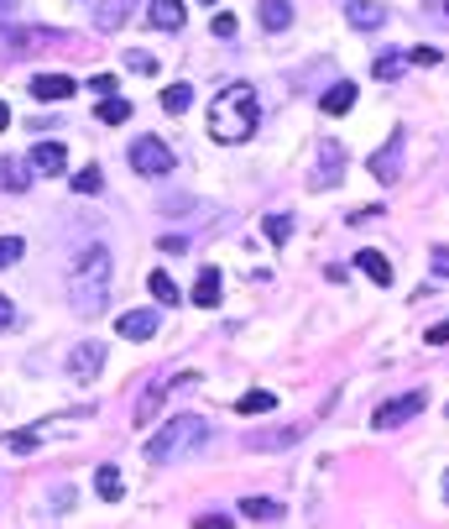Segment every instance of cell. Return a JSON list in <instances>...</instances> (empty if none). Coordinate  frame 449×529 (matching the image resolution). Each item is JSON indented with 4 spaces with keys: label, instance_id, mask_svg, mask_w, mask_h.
I'll return each instance as SVG.
<instances>
[{
    "label": "cell",
    "instance_id": "cell-27",
    "mask_svg": "<svg viewBox=\"0 0 449 529\" xmlns=\"http://www.w3.org/2000/svg\"><path fill=\"white\" fill-rule=\"evenodd\" d=\"M188 105H194V90H188V84H173V90H162V110H168V116H183Z\"/></svg>",
    "mask_w": 449,
    "mask_h": 529
},
{
    "label": "cell",
    "instance_id": "cell-40",
    "mask_svg": "<svg viewBox=\"0 0 449 529\" xmlns=\"http://www.w3.org/2000/svg\"><path fill=\"white\" fill-rule=\"evenodd\" d=\"M214 31H220V37H236V16H230V11H220V16H214Z\"/></svg>",
    "mask_w": 449,
    "mask_h": 529
},
{
    "label": "cell",
    "instance_id": "cell-8",
    "mask_svg": "<svg viewBox=\"0 0 449 529\" xmlns=\"http://www.w3.org/2000/svg\"><path fill=\"white\" fill-rule=\"evenodd\" d=\"M168 393H173V377H168V373H151L147 388L136 393V409H131V414H136V425H151V419L162 414V399H168Z\"/></svg>",
    "mask_w": 449,
    "mask_h": 529
},
{
    "label": "cell",
    "instance_id": "cell-41",
    "mask_svg": "<svg viewBox=\"0 0 449 529\" xmlns=\"http://www.w3.org/2000/svg\"><path fill=\"white\" fill-rule=\"evenodd\" d=\"M11 320H16V304H11V299L0 294V331H11Z\"/></svg>",
    "mask_w": 449,
    "mask_h": 529
},
{
    "label": "cell",
    "instance_id": "cell-18",
    "mask_svg": "<svg viewBox=\"0 0 449 529\" xmlns=\"http://www.w3.org/2000/svg\"><path fill=\"white\" fill-rule=\"evenodd\" d=\"M131 5H136V0H99L94 27H99V31H120V27H125V16H131Z\"/></svg>",
    "mask_w": 449,
    "mask_h": 529
},
{
    "label": "cell",
    "instance_id": "cell-22",
    "mask_svg": "<svg viewBox=\"0 0 449 529\" xmlns=\"http://www.w3.org/2000/svg\"><path fill=\"white\" fill-rule=\"evenodd\" d=\"M194 304H199V310H214V304H220V273H214V268H199V283H194Z\"/></svg>",
    "mask_w": 449,
    "mask_h": 529
},
{
    "label": "cell",
    "instance_id": "cell-29",
    "mask_svg": "<svg viewBox=\"0 0 449 529\" xmlns=\"http://www.w3.org/2000/svg\"><path fill=\"white\" fill-rule=\"evenodd\" d=\"M402 68H408V58H402V53H382V58L371 63V74H376V79H397V74H402Z\"/></svg>",
    "mask_w": 449,
    "mask_h": 529
},
{
    "label": "cell",
    "instance_id": "cell-43",
    "mask_svg": "<svg viewBox=\"0 0 449 529\" xmlns=\"http://www.w3.org/2000/svg\"><path fill=\"white\" fill-rule=\"evenodd\" d=\"M11 11H16V0H0V22H5V16H11Z\"/></svg>",
    "mask_w": 449,
    "mask_h": 529
},
{
    "label": "cell",
    "instance_id": "cell-44",
    "mask_svg": "<svg viewBox=\"0 0 449 529\" xmlns=\"http://www.w3.org/2000/svg\"><path fill=\"white\" fill-rule=\"evenodd\" d=\"M5 126H11V110H5V105H0V131H5Z\"/></svg>",
    "mask_w": 449,
    "mask_h": 529
},
{
    "label": "cell",
    "instance_id": "cell-34",
    "mask_svg": "<svg viewBox=\"0 0 449 529\" xmlns=\"http://www.w3.org/2000/svg\"><path fill=\"white\" fill-rule=\"evenodd\" d=\"M423 341H428V346H449V320L428 325V331H423Z\"/></svg>",
    "mask_w": 449,
    "mask_h": 529
},
{
    "label": "cell",
    "instance_id": "cell-33",
    "mask_svg": "<svg viewBox=\"0 0 449 529\" xmlns=\"http://www.w3.org/2000/svg\"><path fill=\"white\" fill-rule=\"evenodd\" d=\"M125 68H136V74H157V58H151V53H131V48H125Z\"/></svg>",
    "mask_w": 449,
    "mask_h": 529
},
{
    "label": "cell",
    "instance_id": "cell-35",
    "mask_svg": "<svg viewBox=\"0 0 449 529\" xmlns=\"http://www.w3.org/2000/svg\"><path fill=\"white\" fill-rule=\"evenodd\" d=\"M402 58H408V63H423V68H428V63H439V53H434V48H408Z\"/></svg>",
    "mask_w": 449,
    "mask_h": 529
},
{
    "label": "cell",
    "instance_id": "cell-28",
    "mask_svg": "<svg viewBox=\"0 0 449 529\" xmlns=\"http://www.w3.org/2000/svg\"><path fill=\"white\" fill-rule=\"evenodd\" d=\"M147 288H151V299H157V304H178V283L168 278V273H151Z\"/></svg>",
    "mask_w": 449,
    "mask_h": 529
},
{
    "label": "cell",
    "instance_id": "cell-31",
    "mask_svg": "<svg viewBox=\"0 0 449 529\" xmlns=\"http://www.w3.org/2000/svg\"><path fill=\"white\" fill-rule=\"evenodd\" d=\"M267 236L277 242V247H282V242L293 236V216H288V210H277V216H267Z\"/></svg>",
    "mask_w": 449,
    "mask_h": 529
},
{
    "label": "cell",
    "instance_id": "cell-6",
    "mask_svg": "<svg viewBox=\"0 0 449 529\" xmlns=\"http://www.w3.org/2000/svg\"><path fill=\"white\" fill-rule=\"evenodd\" d=\"M423 404H428V393H423V388H413V393H397V399H387V404H376L371 425H376V430H397V425L419 419Z\"/></svg>",
    "mask_w": 449,
    "mask_h": 529
},
{
    "label": "cell",
    "instance_id": "cell-23",
    "mask_svg": "<svg viewBox=\"0 0 449 529\" xmlns=\"http://www.w3.org/2000/svg\"><path fill=\"white\" fill-rule=\"evenodd\" d=\"M94 488H99V498H105V503H116L120 493H125V482H120V467H116V462H105V467L94 472Z\"/></svg>",
    "mask_w": 449,
    "mask_h": 529
},
{
    "label": "cell",
    "instance_id": "cell-2",
    "mask_svg": "<svg viewBox=\"0 0 449 529\" xmlns=\"http://www.w3.org/2000/svg\"><path fill=\"white\" fill-rule=\"evenodd\" d=\"M68 304L73 314H105L110 304V247H90L79 251V262H73V273H68Z\"/></svg>",
    "mask_w": 449,
    "mask_h": 529
},
{
    "label": "cell",
    "instance_id": "cell-9",
    "mask_svg": "<svg viewBox=\"0 0 449 529\" xmlns=\"http://www.w3.org/2000/svg\"><path fill=\"white\" fill-rule=\"evenodd\" d=\"M99 367H105V341H79L68 351V377L73 383H94Z\"/></svg>",
    "mask_w": 449,
    "mask_h": 529
},
{
    "label": "cell",
    "instance_id": "cell-4",
    "mask_svg": "<svg viewBox=\"0 0 449 529\" xmlns=\"http://www.w3.org/2000/svg\"><path fill=\"white\" fill-rule=\"evenodd\" d=\"M131 173L142 179H168L173 173V147L162 137H136L131 142Z\"/></svg>",
    "mask_w": 449,
    "mask_h": 529
},
{
    "label": "cell",
    "instance_id": "cell-25",
    "mask_svg": "<svg viewBox=\"0 0 449 529\" xmlns=\"http://www.w3.org/2000/svg\"><path fill=\"white\" fill-rule=\"evenodd\" d=\"M267 409H277V393H272V388H251V393L236 399V414H267Z\"/></svg>",
    "mask_w": 449,
    "mask_h": 529
},
{
    "label": "cell",
    "instance_id": "cell-32",
    "mask_svg": "<svg viewBox=\"0 0 449 529\" xmlns=\"http://www.w3.org/2000/svg\"><path fill=\"white\" fill-rule=\"evenodd\" d=\"M22 251H27V247H22V236H0V268H11Z\"/></svg>",
    "mask_w": 449,
    "mask_h": 529
},
{
    "label": "cell",
    "instance_id": "cell-5",
    "mask_svg": "<svg viewBox=\"0 0 449 529\" xmlns=\"http://www.w3.org/2000/svg\"><path fill=\"white\" fill-rule=\"evenodd\" d=\"M47 42H63V31H47V27H11L0 22V58H31L37 48Z\"/></svg>",
    "mask_w": 449,
    "mask_h": 529
},
{
    "label": "cell",
    "instance_id": "cell-37",
    "mask_svg": "<svg viewBox=\"0 0 449 529\" xmlns=\"http://www.w3.org/2000/svg\"><path fill=\"white\" fill-rule=\"evenodd\" d=\"M194 529H230V519H225V514H199Z\"/></svg>",
    "mask_w": 449,
    "mask_h": 529
},
{
    "label": "cell",
    "instance_id": "cell-13",
    "mask_svg": "<svg viewBox=\"0 0 449 529\" xmlns=\"http://www.w3.org/2000/svg\"><path fill=\"white\" fill-rule=\"evenodd\" d=\"M303 440V425H288V430H251L246 436V451H277V445H293Z\"/></svg>",
    "mask_w": 449,
    "mask_h": 529
},
{
    "label": "cell",
    "instance_id": "cell-20",
    "mask_svg": "<svg viewBox=\"0 0 449 529\" xmlns=\"http://www.w3.org/2000/svg\"><path fill=\"white\" fill-rule=\"evenodd\" d=\"M0 189H11V194H27V189H31L27 163H16V157H0Z\"/></svg>",
    "mask_w": 449,
    "mask_h": 529
},
{
    "label": "cell",
    "instance_id": "cell-46",
    "mask_svg": "<svg viewBox=\"0 0 449 529\" xmlns=\"http://www.w3.org/2000/svg\"><path fill=\"white\" fill-rule=\"evenodd\" d=\"M204 5H220V0H204Z\"/></svg>",
    "mask_w": 449,
    "mask_h": 529
},
{
    "label": "cell",
    "instance_id": "cell-1",
    "mask_svg": "<svg viewBox=\"0 0 449 529\" xmlns=\"http://www.w3.org/2000/svg\"><path fill=\"white\" fill-rule=\"evenodd\" d=\"M256 126H262V100H256V90H251L246 79H236V84H225V90L214 94V105H210V137L214 142L236 147L246 137H256Z\"/></svg>",
    "mask_w": 449,
    "mask_h": 529
},
{
    "label": "cell",
    "instance_id": "cell-12",
    "mask_svg": "<svg viewBox=\"0 0 449 529\" xmlns=\"http://www.w3.org/2000/svg\"><path fill=\"white\" fill-rule=\"evenodd\" d=\"M345 22L356 31H376V27H387V5H376V0H350V5H345Z\"/></svg>",
    "mask_w": 449,
    "mask_h": 529
},
{
    "label": "cell",
    "instance_id": "cell-47",
    "mask_svg": "<svg viewBox=\"0 0 449 529\" xmlns=\"http://www.w3.org/2000/svg\"><path fill=\"white\" fill-rule=\"evenodd\" d=\"M445 414H449V409H445Z\"/></svg>",
    "mask_w": 449,
    "mask_h": 529
},
{
    "label": "cell",
    "instance_id": "cell-7",
    "mask_svg": "<svg viewBox=\"0 0 449 529\" xmlns=\"http://www.w3.org/2000/svg\"><path fill=\"white\" fill-rule=\"evenodd\" d=\"M402 153H408V131H392L387 147L371 153V179H376V184H397V179H402Z\"/></svg>",
    "mask_w": 449,
    "mask_h": 529
},
{
    "label": "cell",
    "instance_id": "cell-17",
    "mask_svg": "<svg viewBox=\"0 0 449 529\" xmlns=\"http://www.w3.org/2000/svg\"><path fill=\"white\" fill-rule=\"evenodd\" d=\"M73 90H79V84H73L68 74H37V79H31V94H37V100H68Z\"/></svg>",
    "mask_w": 449,
    "mask_h": 529
},
{
    "label": "cell",
    "instance_id": "cell-3",
    "mask_svg": "<svg viewBox=\"0 0 449 529\" xmlns=\"http://www.w3.org/2000/svg\"><path fill=\"white\" fill-rule=\"evenodd\" d=\"M210 436H214L210 419H199V414H173V419L147 440V462H151V467L188 462V456H199V451L210 445Z\"/></svg>",
    "mask_w": 449,
    "mask_h": 529
},
{
    "label": "cell",
    "instance_id": "cell-21",
    "mask_svg": "<svg viewBox=\"0 0 449 529\" xmlns=\"http://www.w3.org/2000/svg\"><path fill=\"white\" fill-rule=\"evenodd\" d=\"M262 27L267 31H288L293 27V0H262Z\"/></svg>",
    "mask_w": 449,
    "mask_h": 529
},
{
    "label": "cell",
    "instance_id": "cell-45",
    "mask_svg": "<svg viewBox=\"0 0 449 529\" xmlns=\"http://www.w3.org/2000/svg\"><path fill=\"white\" fill-rule=\"evenodd\" d=\"M445 498H449V472H445Z\"/></svg>",
    "mask_w": 449,
    "mask_h": 529
},
{
    "label": "cell",
    "instance_id": "cell-36",
    "mask_svg": "<svg viewBox=\"0 0 449 529\" xmlns=\"http://www.w3.org/2000/svg\"><path fill=\"white\" fill-rule=\"evenodd\" d=\"M428 268H434L439 278H449V247H434V257H428Z\"/></svg>",
    "mask_w": 449,
    "mask_h": 529
},
{
    "label": "cell",
    "instance_id": "cell-15",
    "mask_svg": "<svg viewBox=\"0 0 449 529\" xmlns=\"http://www.w3.org/2000/svg\"><path fill=\"white\" fill-rule=\"evenodd\" d=\"M183 16H188V11H183V0H151V11H147V22L157 31H178Z\"/></svg>",
    "mask_w": 449,
    "mask_h": 529
},
{
    "label": "cell",
    "instance_id": "cell-16",
    "mask_svg": "<svg viewBox=\"0 0 449 529\" xmlns=\"http://www.w3.org/2000/svg\"><path fill=\"white\" fill-rule=\"evenodd\" d=\"M350 105H356V84H350V79H340V84H330V90L319 94V110H324V116H345Z\"/></svg>",
    "mask_w": 449,
    "mask_h": 529
},
{
    "label": "cell",
    "instance_id": "cell-39",
    "mask_svg": "<svg viewBox=\"0 0 449 529\" xmlns=\"http://www.w3.org/2000/svg\"><path fill=\"white\" fill-rule=\"evenodd\" d=\"M5 445H11V451H31V445H37V436H31V430H16Z\"/></svg>",
    "mask_w": 449,
    "mask_h": 529
},
{
    "label": "cell",
    "instance_id": "cell-10",
    "mask_svg": "<svg viewBox=\"0 0 449 529\" xmlns=\"http://www.w3.org/2000/svg\"><path fill=\"white\" fill-rule=\"evenodd\" d=\"M340 173H345V153H340V142H319V168H314L308 189H334L340 184Z\"/></svg>",
    "mask_w": 449,
    "mask_h": 529
},
{
    "label": "cell",
    "instance_id": "cell-42",
    "mask_svg": "<svg viewBox=\"0 0 449 529\" xmlns=\"http://www.w3.org/2000/svg\"><path fill=\"white\" fill-rule=\"evenodd\" d=\"M423 5H428V11H434V16L449 27V0H423Z\"/></svg>",
    "mask_w": 449,
    "mask_h": 529
},
{
    "label": "cell",
    "instance_id": "cell-38",
    "mask_svg": "<svg viewBox=\"0 0 449 529\" xmlns=\"http://www.w3.org/2000/svg\"><path fill=\"white\" fill-rule=\"evenodd\" d=\"M90 90L99 94V100H105V94H116V79H110V74H94V79H90Z\"/></svg>",
    "mask_w": 449,
    "mask_h": 529
},
{
    "label": "cell",
    "instance_id": "cell-14",
    "mask_svg": "<svg viewBox=\"0 0 449 529\" xmlns=\"http://www.w3.org/2000/svg\"><path fill=\"white\" fill-rule=\"evenodd\" d=\"M31 168H37V173H47V179H53V173H63V168H68L63 142H37V147H31Z\"/></svg>",
    "mask_w": 449,
    "mask_h": 529
},
{
    "label": "cell",
    "instance_id": "cell-30",
    "mask_svg": "<svg viewBox=\"0 0 449 529\" xmlns=\"http://www.w3.org/2000/svg\"><path fill=\"white\" fill-rule=\"evenodd\" d=\"M99 189H105V179H99V168H79V173H73V194H99Z\"/></svg>",
    "mask_w": 449,
    "mask_h": 529
},
{
    "label": "cell",
    "instance_id": "cell-24",
    "mask_svg": "<svg viewBox=\"0 0 449 529\" xmlns=\"http://www.w3.org/2000/svg\"><path fill=\"white\" fill-rule=\"evenodd\" d=\"M240 514L246 519H262V525H277L282 519V503L277 498H240Z\"/></svg>",
    "mask_w": 449,
    "mask_h": 529
},
{
    "label": "cell",
    "instance_id": "cell-19",
    "mask_svg": "<svg viewBox=\"0 0 449 529\" xmlns=\"http://www.w3.org/2000/svg\"><path fill=\"white\" fill-rule=\"evenodd\" d=\"M356 268H360V273H366V278H371V283H382V288H387V283H392V262H387V257H382V251H376V247L356 251Z\"/></svg>",
    "mask_w": 449,
    "mask_h": 529
},
{
    "label": "cell",
    "instance_id": "cell-26",
    "mask_svg": "<svg viewBox=\"0 0 449 529\" xmlns=\"http://www.w3.org/2000/svg\"><path fill=\"white\" fill-rule=\"evenodd\" d=\"M99 121H105V126L131 121V100H120V94H105V100H99Z\"/></svg>",
    "mask_w": 449,
    "mask_h": 529
},
{
    "label": "cell",
    "instance_id": "cell-11",
    "mask_svg": "<svg viewBox=\"0 0 449 529\" xmlns=\"http://www.w3.org/2000/svg\"><path fill=\"white\" fill-rule=\"evenodd\" d=\"M157 325H162V314H157V310H125L116 320V331L125 336V341H151V336H157Z\"/></svg>",
    "mask_w": 449,
    "mask_h": 529
}]
</instances>
